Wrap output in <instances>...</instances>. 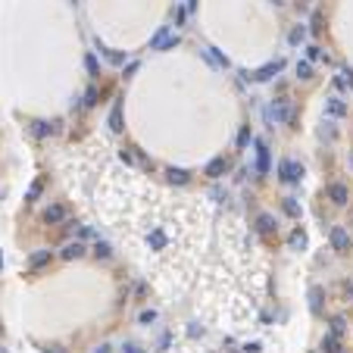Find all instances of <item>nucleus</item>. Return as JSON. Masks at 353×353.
Listing matches in <instances>:
<instances>
[{
  "instance_id": "nucleus-1",
  "label": "nucleus",
  "mask_w": 353,
  "mask_h": 353,
  "mask_svg": "<svg viewBox=\"0 0 353 353\" xmlns=\"http://www.w3.org/2000/svg\"><path fill=\"white\" fill-rule=\"evenodd\" d=\"M278 175H281V181H288V184H300L303 166H300V163H294V160H281L278 163Z\"/></svg>"
},
{
  "instance_id": "nucleus-2",
  "label": "nucleus",
  "mask_w": 353,
  "mask_h": 353,
  "mask_svg": "<svg viewBox=\"0 0 353 353\" xmlns=\"http://www.w3.org/2000/svg\"><path fill=\"white\" fill-rule=\"evenodd\" d=\"M328 238H332V247H335L338 253H347V250H350V234H347V228L335 225L332 231H328Z\"/></svg>"
},
{
  "instance_id": "nucleus-3",
  "label": "nucleus",
  "mask_w": 353,
  "mask_h": 353,
  "mask_svg": "<svg viewBox=\"0 0 353 353\" xmlns=\"http://www.w3.org/2000/svg\"><path fill=\"white\" fill-rule=\"evenodd\" d=\"M328 200H332L335 206H347V200H350V191H347V184H341V181L328 184Z\"/></svg>"
},
{
  "instance_id": "nucleus-4",
  "label": "nucleus",
  "mask_w": 353,
  "mask_h": 353,
  "mask_svg": "<svg viewBox=\"0 0 353 353\" xmlns=\"http://www.w3.org/2000/svg\"><path fill=\"white\" fill-rule=\"evenodd\" d=\"M41 219L47 222V225H60V222L66 219V206H63V203H50V206L41 213Z\"/></svg>"
},
{
  "instance_id": "nucleus-5",
  "label": "nucleus",
  "mask_w": 353,
  "mask_h": 353,
  "mask_svg": "<svg viewBox=\"0 0 353 353\" xmlns=\"http://www.w3.org/2000/svg\"><path fill=\"white\" fill-rule=\"evenodd\" d=\"M256 175H269V147L256 138Z\"/></svg>"
},
{
  "instance_id": "nucleus-6",
  "label": "nucleus",
  "mask_w": 353,
  "mask_h": 353,
  "mask_svg": "<svg viewBox=\"0 0 353 353\" xmlns=\"http://www.w3.org/2000/svg\"><path fill=\"white\" fill-rule=\"evenodd\" d=\"M281 69H285V63H281V60H275V63H266L263 69H256V72H253V78H256V81H272V78L281 72Z\"/></svg>"
},
{
  "instance_id": "nucleus-7",
  "label": "nucleus",
  "mask_w": 353,
  "mask_h": 353,
  "mask_svg": "<svg viewBox=\"0 0 353 353\" xmlns=\"http://www.w3.org/2000/svg\"><path fill=\"white\" fill-rule=\"evenodd\" d=\"M56 132H60V122H44V119L31 122V135H34V138H50V135H56Z\"/></svg>"
},
{
  "instance_id": "nucleus-8",
  "label": "nucleus",
  "mask_w": 353,
  "mask_h": 353,
  "mask_svg": "<svg viewBox=\"0 0 353 353\" xmlns=\"http://www.w3.org/2000/svg\"><path fill=\"white\" fill-rule=\"evenodd\" d=\"M225 169H228V160L225 157H216V160H209L206 163V175H209V178H222V175H225Z\"/></svg>"
},
{
  "instance_id": "nucleus-9",
  "label": "nucleus",
  "mask_w": 353,
  "mask_h": 353,
  "mask_svg": "<svg viewBox=\"0 0 353 353\" xmlns=\"http://www.w3.org/2000/svg\"><path fill=\"white\" fill-rule=\"evenodd\" d=\"M85 253H88V250H85V244H81V241H69V244L63 247V250H60L63 260H81Z\"/></svg>"
},
{
  "instance_id": "nucleus-10",
  "label": "nucleus",
  "mask_w": 353,
  "mask_h": 353,
  "mask_svg": "<svg viewBox=\"0 0 353 353\" xmlns=\"http://www.w3.org/2000/svg\"><path fill=\"white\" fill-rule=\"evenodd\" d=\"M325 113L335 116V119H341V116L347 113V103L341 100V97H328V100H325Z\"/></svg>"
},
{
  "instance_id": "nucleus-11",
  "label": "nucleus",
  "mask_w": 353,
  "mask_h": 353,
  "mask_svg": "<svg viewBox=\"0 0 353 353\" xmlns=\"http://www.w3.org/2000/svg\"><path fill=\"white\" fill-rule=\"evenodd\" d=\"M256 231H260V234H266V238H269V234L275 231V219L269 216V213H260V216H256Z\"/></svg>"
},
{
  "instance_id": "nucleus-12",
  "label": "nucleus",
  "mask_w": 353,
  "mask_h": 353,
  "mask_svg": "<svg viewBox=\"0 0 353 353\" xmlns=\"http://www.w3.org/2000/svg\"><path fill=\"white\" fill-rule=\"evenodd\" d=\"M303 41H307V25H294L291 34H288V44L291 47H300Z\"/></svg>"
},
{
  "instance_id": "nucleus-13",
  "label": "nucleus",
  "mask_w": 353,
  "mask_h": 353,
  "mask_svg": "<svg viewBox=\"0 0 353 353\" xmlns=\"http://www.w3.org/2000/svg\"><path fill=\"white\" fill-rule=\"evenodd\" d=\"M47 263H50V250H34V253H31V260H28L31 269H44Z\"/></svg>"
},
{
  "instance_id": "nucleus-14",
  "label": "nucleus",
  "mask_w": 353,
  "mask_h": 353,
  "mask_svg": "<svg viewBox=\"0 0 353 353\" xmlns=\"http://www.w3.org/2000/svg\"><path fill=\"white\" fill-rule=\"evenodd\" d=\"M288 244L294 247V250H303V247H307V231H303V228H294L291 238H288Z\"/></svg>"
},
{
  "instance_id": "nucleus-15",
  "label": "nucleus",
  "mask_w": 353,
  "mask_h": 353,
  "mask_svg": "<svg viewBox=\"0 0 353 353\" xmlns=\"http://www.w3.org/2000/svg\"><path fill=\"white\" fill-rule=\"evenodd\" d=\"M294 69H297V78L300 81H313V63L310 60H297V66H294Z\"/></svg>"
},
{
  "instance_id": "nucleus-16",
  "label": "nucleus",
  "mask_w": 353,
  "mask_h": 353,
  "mask_svg": "<svg viewBox=\"0 0 353 353\" xmlns=\"http://www.w3.org/2000/svg\"><path fill=\"white\" fill-rule=\"evenodd\" d=\"M166 175H169L172 184H187V181H191V172H187V169H169Z\"/></svg>"
},
{
  "instance_id": "nucleus-17",
  "label": "nucleus",
  "mask_w": 353,
  "mask_h": 353,
  "mask_svg": "<svg viewBox=\"0 0 353 353\" xmlns=\"http://www.w3.org/2000/svg\"><path fill=\"white\" fill-rule=\"evenodd\" d=\"M310 310L316 316L322 313V288H310Z\"/></svg>"
},
{
  "instance_id": "nucleus-18",
  "label": "nucleus",
  "mask_w": 353,
  "mask_h": 353,
  "mask_svg": "<svg viewBox=\"0 0 353 353\" xmlns=\"http://www.w3.org/2000/svg\"><path fill=\"white\" fill-rule=\"evenodd\" d=\"M94 256H97V260H110V256H113L110 241H97V244H94Z\"/></svg>"
},
{
  "instance_id": "nucleus-19",
  "label": "nucleus",
  "mask_w": 353,
  "mask_h": 353,
  "mask_svg": "<svg viewBox=\"0 0 353 353\" xmlns=\"http://www.w3.org/2000/svg\"><path fill=\"white\" fill-rule=\"evenodd\" d=\"M206 56H209V63H216L219 69H228V60H225V56H222L219 50H216V47H206V50H203Z\"/></svg>"
},
{
  "instance_id": "nucleus-20",
  "label": "nucleus",
  "mask_w": 353,
  "mask_h": 353,
  "mask_svg": "<svg viewBox=\"0 0 353 353\" xmlns=\"http://www.w3.org/2000/svg\"><path fill=\"white\" fill-rule=\"evenodd\" d=\"M166 38H169V25H160V31L154 34V38H150V50H160Z\"/></svg>"
},
{
  "instance_id": "nucleus-21",
  "label": "nucleus",
  "mask_w": 353,
  "mask_h": 353,
  "mask_svg": "<svg viewBox=\"0 0 353 353\" xmlns=\"http://www.w3.org/2000/svg\"><path fill=\"white\" fill-rule=\"evenodd\" d=\"M322 353H341V341H338L335 335H325V341H322Z\"/></svg>"
},
{
  "instance_id": "nucleus-22",
  "label": "nucleus",
  "mask_w": 353,
  "mask_h": 353,
  "mask_svg": "<svg viewBox=\"0 0 353 353\" xmlns=\"http://www.w3.org/2000/svg\"><path fill=\"white\" fill-rule=\"evenodd\" d=\"M41 191H44V181L38 178V181H31V187H28V194H25V203H34V200L41 197Z\"/></svg>"
},
{
  "instance_id": "nucleus-23",
  "label": "nucleus",
  "mask_w": 353,
  "mask_h": 353,
  "mask_svg": "<svg viewBox=\"0 0 353 353\" xmlns=\"http://www.w3.org/2000/svg\"><path fill=\"white\" fill-rule=\"evenodd\" d=\"M147 244L154 247V250H163V247H166V234H163V231H150V238H147Z\"/></svg>"
},
{
  "instance_id": "nucleus-24",
  "label": "nucleus",
  "mask_w": 353,
  "mask_h": 353,
  "mask_svg": "<svg viewBox=\"0 0 353 353\" xmlns=\"http://www.w3.org/2000/svg\"><path fill=\"white\" fill-rule=\"evenodd\" d=\"M110 128H113V132H122V107H113V113H110Z\"/></svg>"
},
{
  "instance_id": "nucleus-25",
  "label": "nucleus",
  "mask_w": 353,
  "mask_h": 353,
  "mask_svg": "<svg viewBox=\"0 0 353 353\" xmlns=\"http://www.w3.org/2000/svg\"><path fill=\"white\" fill-rule=\"evenodd\" d=\"M344 332H347V319H344V316H335V319H332V335L341 338Z\"/></svg>"
},
{
  "instance_id": "nucleus-26",
  "label": "nucleus",
  "mask_w": 353,
  "mask_h": 353,
  "mask_svg": "<svg viewBox=\"0 0 353 353\" xmlns=\"http://www.w3.org/2000/svg\"><path fill=\"white\" fill-rule=\"evenodd\" d=\"M85 69H88V75H100V66H97V56L94 53L85 56Z\"/></svg>"
},
{
  "instance_id": "nucleus-27",
  "label": "nucleus",
  "mask_w": 353,
  "mask_h": 353,
  "mask_svg": "<svg viewBox=\"0 0 353 353\" xmlns=\"http://www.w3.org/2000/svg\"><path fill=\"white\" fill-rule=\"evenodd\" d=\"M285 213L294 216V219L300 216V206H297V200H294V197H285Z\"/></svg>"
},
{
  "instance_id": "nucleus-28",
  "label": "nucleus",
  "mask_w": 353,
  "mask_h": 353,
  "mask_svg": "<svg viewBox=\"0 0 353 353\" xmlns=\"http://www.w3.org/2000/svg\"><path fill=\"white\" fill-rule=\"evenodd\" d=\"M307 60H310V63H316V60H322V47H316V44H310V47H307Z\"/></svg>"
},
{
  "instance_id": "nucleus-29",
  "label": "nucleus",
  "mask_w": 353,
  "mask_h": 353,
  "mask_svg": "<svg viewBox=\"0 0 353 353\" xmlns=\"http://www.w3.org/2000/svg\"><path fill=\"white\" fill-rule=\"evenodd\" d=\"M138 319H141V325H150V322H157V310H144V313L138 316Z\"/></svg>"
},
{
  "instance_id": "nucleus-30",
  "label": "nucleus",
  "mask_w": 353,
  "mask_h": 353,
  "mask_svg": "<svg viewBox=\"0 0 353 353\" xmlns=\"http://www.w3.org/2000/svg\"><path fill=\"white\" fill-rule=\"evenodd\" d=\"M97 97H100L97 88H88V91H85V107H94V103H97Z\"/></svg>"
},
{
  "instance_id": "nucleus-31",
  "label": "nucleus",
  "mask_w": 353,
  "mask_h": 353,
  "mask_svg": "<svg viewBox=\"0 0 353 353\" xmlns=\"http://www.w3.org/2000/svg\"><path fill=\"white\" fill-rule=\"evenodd\" d=\"M175 47H178V34H169V38L163 41V47H160V50H175Z\"/></svg>"
},
{
  "instance_id": "nucleus-32",
  "label": "nucleus",
  "mask_w": 353,
  "mask_h": 353,
  "mask_svg": "<svg viewBox=\"0 0 353 353\" xmlns=\"http://www.w3.org/2000/svg\"><path fill=\"white\" fill-rule=\"evenodd\" d=\"M122 163H128V166H135V163H138V157H135V150H122Z\"/></svg>"
},
{
  "instance_id": "nucleus-33",
  "label": "nucleus",
  "mask_w": 353,
  "mask_h": 353,
  "mask_svg": "<svg viewBox=\"0 0 353 353\" xmlns=\"http://www.w3.org/2000/svg\"><path fill=\"white\" fill-rule=\"evenodd\" d=\"M103 53H107V60H110V63H116V66L125 63V56H122V53H116V50H103Z\"/></svg>"
},
{
  "instance_id": "nucleus-34",
  "label": "nucleus",
  "mask_w": 353,
  "mask_h": 353,
  "mask_svg": "<svg viewBox=\"0 0 353 353\" xmlns=\"http://www.w3.org/2000/svg\"><path fill=\"white\" fill-rule=\"evenodd\" d=\"M247 141H250V132H247V128H244V132L238 135V144H241V147H247Z\"/></svg>"
},
{
  "instance_id": "nucleus-35",
  "label": "nucleus",
  "mask_w": 353,
  "mask_h": 353,
  "mask_svg": "<svg viewBox=\"0 0 353 353\" xmlns=\"http://www.w3.org/2000/svg\"><path fill=\"white\" fill-rule=\"evenodd\" d=\"M122 353H144V350H141L138 344H125V347H122Z\"/></svg>"
},
{
  "instance_id": "nucleus-36",
  "label": "nucleus",
  "mask_w": 353,
  "mask_h": 353,
  "mask_svg": "<svg viewBox=\"0 0 353 353\" xmlns=\"http://www.w3.org/2000/svg\"><path fill=\"white\" fill-rule=\"evenodd\" d=\"M244 353H260V344H256V341H253V344H247Z\"/></svg>"
},
{
  "instance_id": "nucleus-37",
  "label": "nucleus",
  "mask_w": 353,
  "mask_h": 353,
  "mask_svg": "<svg viewBox=\"0 0 353 353\" xmlns=\"http://www.w3.org/2000/svg\"><path fill=\"white\" fill-rule=\"evenodd\" d=\"M110 350H113L110 344H103V347H97V353H110Z\"/></svg>"
},
{
  "instance_id": "nucleus-38",
  "label": "nucleus",
  "mask_w": 353,
  "mask_h": 353,
  "mask_svg": "<svg viewBox=\"0 0 353 353\" xmlns=\"http://www.w3.org/2000/svg\"><path fill=\"white\" fill-rule=\"evenodd\" d=\"M53 353H63V347H53Z\"/></svg>"
},
{
  "instance_id": "nucleus-39",
  "label": "nucleus",
  "mask_w": 353,
  "mask_h": 353,
  "mask_svg": "<svg viewBox=\"0 0 353 353\" xmlns=\"http://www.w3.org/2000/svg\"><path fill=\"white\" fill-rule=\"evenodd\" d=\"M350 169H353V150H350Z\"/></svg>"
},
{
  "instance_id": "nucleus-40",
  "label": "nucleus",
  "mask_w": 353,
  "mask_h": 353,
  "mask_svg": "<svg viewBox=\"0 0 353 353\" xmlns=\"http://www.w3.org/2000/svg\"><path fill=\"white\" fill-rule=\"evenodd\" d=\"M225 353H244V350H225Z\"/></svg>"
},
{
  "instance_id": "nucleus-41",
  "label": "nucleus",
  "mask_w": 353,
  "mask_h": 353,
  "mask_svg": "<svg viewBox=\"0 0 353 353\" xmlns=\"http://www.w3.org/2000/svg\"><path fill=\"white\" fill-rule=\"evenodd\" d=\"M0 266H3V256H0Z\"/></svg>"
},
{
  "instance_id": "nucleus-42",
  "label": "nucleus",
  "mask_w": 353,
  "mask_h": 353,
  "mask_svg": "<svg viewBox=\"0 0 353 353\" xmlns=\"http://www.w3.org/2000/svg\"><path fill=\"white\" fill-rule=\"evenodd\" d=\"M350 294H353V285H350Z\"/></svg>"
}]
</instances>
